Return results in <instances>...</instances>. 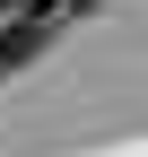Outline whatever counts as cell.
<instances>
[{
	"label": "cell",
	"instance_id": "1",
	"mask_svg": "<svg viewBox=\"0 0 148 157\" xmlns=\"http://www.w3.org/2000/svg\"><path fill=\"white\" fill-rule=\"evenodd\" d=\"M44 17H26V9H0V70H17V61H35L44 52Z\"/></svg>",
	"mask_w": 148,
	"mask_h": 157
}]
</instances>
